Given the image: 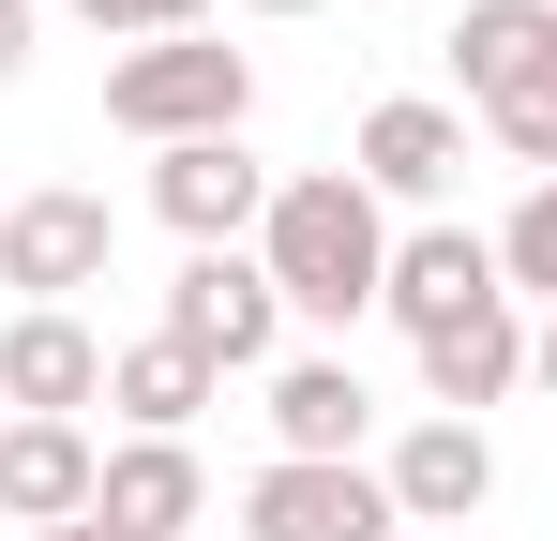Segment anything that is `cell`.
<instances>
[{"mask_svg": "<svg viewBox=\"0 0 557 541\" xmlns=\"http://www.w3.org/2000/svg\"><path fill=\"white\" fill-rule=\"evenodd\" d=\"M257 270L286 286V316L347 331V316H376V286H392V211H376V196H362L347 166H301V180H272Z\"/></svg>", "mask_w": 557, "mask_h": 541, "instance_id": "cell-1", "label": "cell"}, {"mask_svg": "<svg viewBox=\"0 0 557 541\" xmlns=\"http://www.w3.org/2000/svg\"><path fill=\"white\" fill-rule=\"evenodd\" d=\"M106 121H121L136 151L242 136V121H257V46H226V30H151V46L106 61Z\"/></svg>", "mask_w": 557, "mask_h": 541, "instance_id": "cell-2", "label": "cell"}, {"mask_svg": "<svg viewBox=\"0 0 557 541\" xmlns=\"http://www.w3.org/2000/svg\"><path fill=\"white\" fill-rule=\"evenodd\" d=\"M121 270V211L76 196V180H30V196H0V286H15V316H76V286Z\"/></svg>", "mask_w": 557, "mask_h": 541, "instance_id": "cell-3", "label": "cell"}, {"mask_svg": "<svg viewBox=\"0 0 557 541\" xmlns=\"http://www.w3.org/2000/svg\"><path fill=\"white\" fill-rule=\"evenodd\" d=\"M151 331H182L211 376H257V361L286 347V286L257 270V241H226V256H182L166 270V316Z\"/></svg>", "mask_w": 557, "mask_h": 541, "instance_id": "cell-4", "label": "cell"}, {"mask_svg": "<svg viewBox=\"0 0 557 541\" xmlns=\"http://www.w3.org/2000/svg\"><path fill=\"white\" fill-rule=\"evenodd\" d=\"M376 481H392V512H407L422 541H467L482 512H497V437H482V422H453V406H422L407 437L376 451Z\"/></svg>", "mask_w": 557, "mask_h": 541, "instance_id": "cell-5", "label": "cell"}, {"mask_svg": "<svg viewBox=\"0 0 557 541\" xmlns=\"http://www.w3.org/2000/svg\"><path fill=\"white\" fill-rule=\"evenodd\" d=\"M347 180H362L376 211H437V196L467 180V105H437V90H392V105H362Z\"/></svg>", "mask_w": 557, "mask_h": 541, "instance_id": "cell-6", "label": "cell"}, {"mask_svg": "<svg viewBox=\"0 0 557 541\" xmlns=\"http://www.w3.org/2000/svg\"><path fill=\"white\" fill-rule=\"evenodd\" d=\"M407 512H392V481L376 466H257L242 481V541H392Z\"/></svg>", "mask_w": 557, "mask_h": 541, "instance_id": "cell-7", "label": "cell"}, {"mask_svg": "<svg viewBox=\"0 0 557 541\" xmlns=\"http://www.w3.org/2000/svg\"><path fill=\"white\" fill-rule=\"evenodd\" d=\"M151 211L182 226V256H226V241H257V226H272V166H257L242 136H196V151H151Z\"/></svg>", "mask_w": 557, "mask_h": 541, "instance_id": "cell-8", "label": "cell"}, {"mask_svg": "<svg viewBox=\"0 0 557 541\" xmlns=\"http://www.w3.org/2000/svg\"><path fill=\"white\" fill-rule=\"evenodd\" d=\"M91 406H106L91 316H0V422H91Z\"/></svg>", "mask_w": 557, "mask_h": 541, "instance_id": "cell-9", "label": "cell"}, {"mask_svg": "<svg viewBox=\"0 0 557 541\" xmlns=\"http://www.w3.org/2000/svg\"><path fill=\"white\" fill-rule=\"evenodd\" d=\"M106 496V437L91 422H0V527H91Z\"/></svg>", "mask_w": 557, "mask_h": 541, "instance_id": "cell-10", "label": "cell"}, {"mask_svg": "<svg viewBox=\"0 0 557 541\" xmlns=\"http://www.w3.org/2000/svg\"><path fill=\"white\" fill-rule=\"evenodd\" d=\"M467 301H497V241L453 226V211L392 226V286H376V316H407V347H422V331H453Z\"/></svg>", "mask_w": 557, "mask_h": 541, "instance_id": "cell-11", "label": "cell"}, {"mask_svg": "<svg viewBox=\"0 0 557 541\" xmlns=\"http://www.w3.org/2000/svg\"><path fill=\"white\" fill-rule=\"evenodd\" d=\"M512 391H528V301H512V286L467 301L453 331H422V406L482 422V406H512Z\"/></svg>", "mask_w": 557, "mask_h": 541, "instance_id": "cell-12", "label": "cell"}, {"mask_svg": "<svg viewBox=\"0 0 557 541\" xmlns=\"http://www.w3.org/2000/svg\"><path fill=\"white\" fill-rule=\"evenodd\" d=\"M257 406H272V451H286V466H362V437H376V391H362L332 347L272 361V391H257Z\"/></svg>", "mask_w": 557, "mask_h": 541, "instance_id": "cell-13", "label": "cell"}, {"mask_svg": "<svg viewBox=\"0 0 557 541\" xmlns=\"http://www.w3.org/2000/svg\"><path fill=\"white\" fill-rule=\"evenodd\" d=\"M196 512H211L196 437H121V451H106V496H91V527H106V541H182Z\"/></svg>", "mask_w": 557, "mask_h": 541, "instance_id": "cell-14", "label": "cell"}, {"mask_svg": "<svg viewBox=\"0 0 557 541\" xmlns=\"http://www.w3.org/2000/svg\"><path fill=\"white\" fill-rule=\"evenodd\" d=\"M226 376L182 347V331H136V347H106V406H121V437H196V406H211Z\"/></svg>", "mask_w": 557, "mask_h": 541, "instance_id": "cell-15", "label": "cell"}, {"mask_svg": "<svg viewBox=\"0 0 557 541\" xmlns=\"http://www.w3.org/2000/svg\"><path fill=\"white\" fill-rule=\"evenodd\" d=\"M482 136H497L528 180H557V30H543V46H528L497 90H482Z\"/></svg>", "mask_w": 557, "mask_h": 541, "instance_id": "cell-16", "label": "cell"}, {"mask_svg": "<svg viewBox=\"0 0 557 541\" xmlns=\"http://www.w3.org/2000/svg\"><path fill=\"white\" fill-rule=\"evenodd\" d=\"M543 30H557V0H467V15H453V90L482 105V90L543 46Z\"/></svg>", "mask_w": 557, "mask_h": 541, "instance_id": "cell-17", "label": "cell"}, {"mask_svg": "<svg viewBox=\"0 0 557 541\" xmlns=\"http://www.w3.org/2000/svg\"><path fill=\"white\" fill-rule=\"evenodd\" d=\"M497 286L557 316V180H528V196H512V226H497Z\"/></svg>", "mask_w": 557, "mask_h": 541, "instance_id": "cell-18", "label": "cell"}, {"mask_svg": "<svg viewBox=\"0 0 557 541\" xmlns=\"http://www.w3.org/2000/svg\"><path fill=\"white\" fill-rule=\"evenodd\" d=\"M76 30H106V46H151V0H61Z\"/></svg>", "mask_w": 557, "mask_h": 541, "instance_id": "cell-19", "label": "cell"}, {"mask_svg": "<svg viewBox=\"0 0 557 541\" xmlns=\"http://www.w3.org/2000/svg\"><path fill=\"white\" fill-rule=\"evenodd\" d=\"M30 76V0H0V90Z\"/></svg>", "mask_w": 557, "mask_h": 541, "instance_id": "cell-20", "label": "cell"}, {"mask_svg": "<svg viewBox=\"0 0 557 541\" xmlns=\"http://www.w3.org/2000/svg\"><path fill=\"white\" fill-rule=\"evenodd\" d=\"M528 391L557 406V316H528Z\"/></svg>", "mask_w": 557, "mask_h": 541, "instance_id": "cell-21", "label": "cell"}, {"mask_svg": "<svg viewBox=\"0 0 557 541\" xmlns=\"http://www.w3.org/2000/svg\"><path fill=\"white\" fill-rule=\"evenodd\" d=\"M242 15H317V0H242Z\"/></svg>", "mask_w": 557, "mask_h": 541, "instance_id": "cell-22", "label": "cell"}, {"mask_svg": "<svg viewBox=\"0 0 557 541\" xmlns=\"http://www.w3.org/2000/svg\"><path fill=\"white\" fill-rule=\"evenodd\" d=\"M30 541H106V527H30Z\"/></svg>", "mask_w": 557, "mask_h": 541, "instance_id": "cell-23", "label": "cell"}, {"mask_svg": "<svg viewBox=\"0 0 557 541\" xmlns=\"http://www.w3.org/2000/svg\"><path fill=\"white\" fill-rule=\"evenodd\" d=\"M467 541H482V527H467Z\"/></svg>", "mask_w": 557, "mask_h": 541, "instance_id": "cell-24", "label": "cell"}]
</instances>
